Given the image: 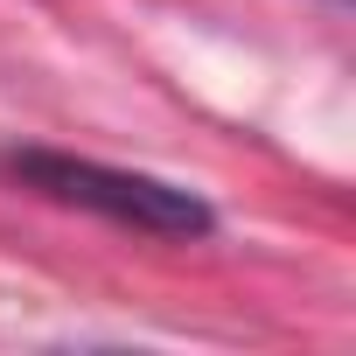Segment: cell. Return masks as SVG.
Listing matches in <instances>:
<instances>
[{
    "instance_id": "6da1fadb",
    "label": "cell",
    "mask_w": 356,
    "mask_h": 356,
    "mask_svg": "<svg viewBox=\"0 0 356 356\" xmlns=\"http://www.w3.org/2000/svg\"><path fill=\"white\" fill-rule=\"evenodd\" d=\"M0 168L15 175L22 189H35L42 203H63V210H91L119 231H147V238H210L217 231V210L168 182V175H147V168H112V161H91V154H63V147H8Z\"/></svg>"
}]
</instances>
